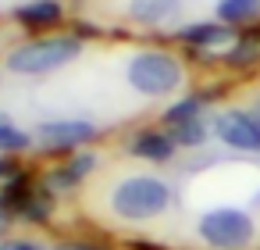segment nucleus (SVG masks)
<instances>
[{
    "instance_id": "nucleus-12",
    "label": "nucleus",
    "mask_w": 260,
    "mask_h": 250,
    "mask_svg": "<svg viewBox=\"0 0 260 250\" xmlns=\"http://www.w3.org/2000/svg\"><path fill=\"white\" fill-rule=\"evenodd\" d=\"M171 140H175V143H182V147H200V143L207 140V129H203V122H200V118H192V122L171 125Z\"/></svg>"
},
{
    "instance_id": "nucleus-7",
    "label": "nucleus",
    "mask_w": 260,
    "mask_h": 250,
    "mask_svg": "<svg viewBox=\"0 0 260 250\" xmlns=\"http://www.w3.org/2000/svg\"><path fill=\"white\" fill-rule=\"evenodd\" d=\"M182 11V0H128V15L143 25H160Z\"/></svg>"
},
{
    "instance_id": "nucleus-18",
    "label": "nucleus",
    "mask_w": 260,
    "mask_h": 250,
    "mask_svg": "<svg viewBox=\"0 0 260 250\" xmlns=\"http://www.w3.org/2000/svg\"><path fill=\"white\" fill-rule=\"evenodd\" d=\"M8 172H11V164H8V161H0V179H4Z\"/></svg>"
},
{
    "instance_id": "nucleus-6",
    "label": "nucleus",
    "mask_w": 260,
    "mask_h": 250,
    "mask_svg": "<svg viewBox=\"0 0 260 250\" xmlns=\"http://www.w3.org/2000/svg\"><path fill=\"white\" fill-rule=\"evenodd\" d=\"M93 136H96V129L89 122H47V125H40V143L47 150H72Z\"/></svg>"
},
{
    "instance_id": "nucleus-14",
    "label": "nucleus",
    "mask_w": 260,
    "mask_h": 250,
    "mask_svg": "<svg viewBox=\"0 0 260 250\" xmlns=\"http://www.w3.org/2000/svg\"><path fill=\"white\" fill-rule=\"evenodd\" d=\"M25 147H29V136H25L22 129L0 122V150H4V154H15V150H25Z\"/></svg>"
},
{
    "instance_id": "nucleus-9",
    "label": "nucleus",
    "mask_w": 260,
    "mask_h": 250,
    "mask_svg": "<svg viewBox=\"0 0 260 250\" xmlns=\"http://www.w3.org/2000/svg\"><path fill=\"white\" fill-rule=\"evenodd\" d=\"M15 18L25 29H47V25L61 22V4H57V0H32V4H25V8L15 11Z\"/></svg>"
},
{
    "instance_id": "nucleus-11",
    "label": "nucleus",
    "mask_w": 260,
    "mask_h": 250,
    "mask_svg": "<svg viewBox=\"0 0 260 250\" xmlns=\"http://www.w3.org/2000/svg\"><path fill=\"white\" fill-rule=\"evenodd\" d=\"M260 15V0H217V18L224 25H242Z\"/></svg>"
},
{
    "instance_id": "nucleus-4",
    "label": "nucleus",
    "mask_w": 260,
    "mask_h": 250,
    "mask_svg": "<svg viewBox=\"0 0 260 250\" xmlns=\"http://www.w3.org/2000/svg\"><path fill=\"white\" fill-rule=\"evenodd\" d=\"M200 236L217 250H242L253 239V218L235 207H217L200 218Z\"/></svg>"
},
{
    "instance_id": "nucleus-8",
    "label": "nucleus",
    "mask_w": 260,
    "mask_h": 250,
    "mask_svg": "<svg viewBox=\"0 0 260 250\" xmlns=\"http://www.w3.org/2000/svg\"><path fill=\"white\" fill-rule=\"evenodd\" d=\"M128 150L146 161H168L175 154V140H171V132H139V136H132Z\"/></svg>"
},
{
    "instance_id": "nucleus-16",
    "label": "nucleus",
    "mask_w": 260,
    "mask_h": 250,
    "mask_svg": "<svg viewBox=\"0 0 260 250\" xmlns=\"http://www.w3.org/2000/svg\"><path fill=\"white\" fill-rule=\"evenodd\" d=\"M0 250H47V246L36 243V239H4V243H0Z\"/></svg>"
},
{
    "instance_id": "nucleus-3",
    "label": "nucleus",
    "mask_w": 260,
    "mask_h": 250,
    "mask_svg": "<svg viewBox=\"0 0 260 250\" xmlns=\"http://www.w3.org/2000/svg\"><path fill=\"white\" fill-rule=\"evenodd\" d=\"M128 82L146 97H164L182 86V65L164 50H143L128 61Z\"/></svg>"
},
{
    "instance_id": "nucleus-15",
    "label": "nucleus",
    "mask_w": 260,
    "mask_h": 250,
    "mask_svg": "<svg viewBox=\"0 0 260 250\" xmlns=\"http://www.w3.org/2000/svg\"><path fill=\"white\" fill-rule=\"evenodd\" d=\"M192 118H200V100H182V104H175L168 115H164V122L168 125H182V122H192Z\"/></svg>"
},
{
    "instance_id": "nucleus-10",
    "label": "nucleus",
    "mask_w": 260,
    "mask_h": 250,
    "mask_svg": "<svg viewBox=\"0 0 260 250\" xmlns=\"http://www.w3.org/2000/svg\"><path fill=\"white\" fill-rule=\"evenodd\" d=\"M182 40L192 43V47H221V43L232 40V25H221V22H196V25H189V29L182 33Z\"/></svg>"
},
{
    "instance_id": "nucleus-19",
    "label": "nucleus",
    "mask_w": 260,
    "mask_h": 250,
    "mask_svg": "<svg viewBox=\"0 0 260 250\" xmlns=\"http://www.w3.org/2000/svg\"><path fill=\"white\" fill-rule=\"evenodd\" d=\"M4 229H8V214H4V211H0V232H4Z\"/></svg>"
},
{
    "instance_id": "nucleus-1",
    "label": "nucleus",
    "mask_w": 260,
    "mask_h": 250,
    "mask_svg": "<svg viewBox=\"0 0 260 250\" xmlns=\"http://www.w3.org/2000/svg\"><path fill=\"white\" fill-rule=\"evenodd\" d=\"M82 54V43L75 36H43L32 43H22L8 54V68L18 75H47L57 72L61 65L75 61Z\"/></svg>"
},
{
    "instance_id": "nucleus-13",
    "label": "nucleus",
    "mask_w": 260,
    "mask_h": 250,
    "mask_svg": "<svg viewBox=\"0 0 260 250\" xmlns=\"http://www.w3.org/2000/svg\"><path fill=\"white\" fill-rule=\"evenodd\" d=\"M260 58V36H249V40H239L232 50H228V65L242 68V65H253Z\"/></svg>"
},
{
    "instance_id": "nucleus-20",
    "label": "nucleus",
    "mask_w": 260,
    "mask_h": 250,
    "mask_svg": "<svg viewBox=\"0 0 260 250\" xmlns=\"http://www.w3.org/2000/svg\"><path fill=\"white\" fill-rule=\"evenodd\" d=\"M256 118H260V115H256Z\"/></svg>"
},
{
    "instance_id": "nucleus-2",
    "label": "nucleus",
    "mask_w": 260,
    "mask_h": 250,
    "mask_svg": "<svg viewBox=\"0 0 260 250\" xmlns=\"http://www.w3.org/2000/svg\"><path fill=\"white\" fill-rule=\"evenodd\" d=\"M168 204H171V189H168V182H160L153 175H132V179H125L114 189V197H111L114 214H121L128 221L157 218L160 211H168Z\"/></svg>"
},
{
    "instance_id": "nucleus-17",
    "label": "nucleus",
    "mask_w": 260,
    "mask_h": 250,
    "mask_svg": "<svg viewBox=\"0 0 260 250\" xmlns=\"http://www.w3.org/2000/svg\"><path fill=\"white\" fill-rule=\"evenodd\" d=\"M57 250H107V246H96V243H61Z\"/></svg>"
},
{
    "instance_id": "nucleus-5",
    "label": "nucleus",
    "mask_w": 260,
    "mask_h": 250,
    "mask_svg": "<svg viewBox=\"0 0 260 250\" xmlns=\"http://www.w3.org/2000/svg\"><path fill=\"white\" fill-rule=\"evenodd\" d=\"M214 129H217L221 143H228L235 150H246V154H260V118L256 115L224 111V115H217Z\"/></svg>"
}]
</instances>
